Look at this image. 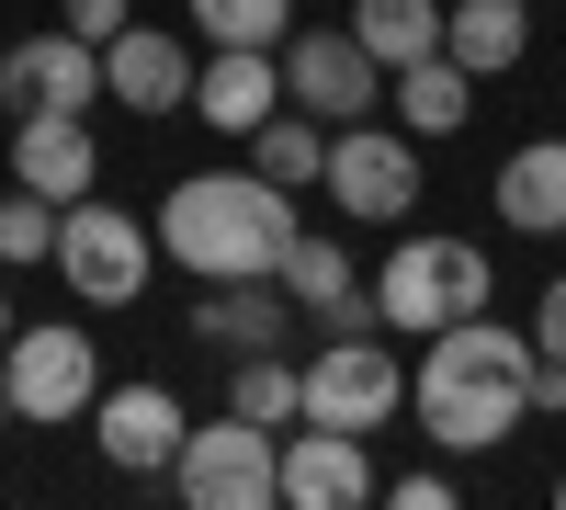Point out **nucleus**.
Segmentation results:
<instances>
[{"instance_id": "1", "label": "nucleus", "mask_w": 566, "mask_h": 510, "mask_svg": "<svg viewBox=\"0 0 566 510\" xmlns=\"http://www.w3.org/2000/svg\"><path fill=\"white\" fill-rule=\"evenodd\" d=\"M408 420L442 454H488L533 420V330H499V318H453V330L419 341L408 363Z\"/></svg>"}, {"instance_id": "2", "label": "nucleus", "mask_w": 566, "mask_h": 510, "mask_svg": "<svg viewBox=\"0 0 566 510\" xmlns=\"http://www.w3.org/2000/svg\"><path fill=\"white\" fill-rule=\"evenodd\" d=\"M159 261H181L193 284H239V272H283L295 250V194L261 170H193L159 194Z\"/></svg>"}, {"instance_id": "3", "label": "nucleus", "mask_w": 566, "mask_h": 510, "mask_svg": "<svg viewBox=\"0 0 566 510\" xmlns=\"http://www.w3.org/2000/svg\"><path fill=\"white\" fill-rule=\"evenodd\" d=\"M488 295H499L488 250H476V239H431V227L397 239L386 272H374V306H386L397 341H431V330H453V318H488Z\"/></svg>"}, {"instance_id": "4", "label": "nucleus", "mask_w": 566, "mask_h": 510, "mask_svg": "<svg viewBox=\"0 0 566 510\" xmlns=\"http://www.w3.org/2000/svg\"><path fill=\"white\" fill-rule=\"evenodd\" d=\"M419 181H431V159H419L408 125H386V114L328 125V170H317V194L340 205L352 227H408V216H419Z\"/></svg>"}, {"instance_id": "5", "label": "nucleus", "mask_w": 566, "mask_h": 510, "mask_svg": "<svg viewBox=\"0 0 566 510\" xmlns=\"http://www.w3.org/2000/svg\"><path fill=\"white\" fill-rule=\"evenodd\" d=\"M159 488L193 499V510H283V431L239 420V408H227V420H193Z\"/></svg>"}, {"instance_id": "6", "label": "nucleus", "mask_w": 566, "mask_h": 510, "mask_svg": "<svg viewBox=\"0 0 566 510\" xmlns=\"http://www.w3.org/2000/svg\"><path fill=\"white\" fill-rule=\"evenodd\" d=\"M148 272H159V227H148V216H125L114 194L57 205V284H69L80 306H136V295H148Z\"/></svg>"}, {"instance_id": "7", "label": "nucleus", "mask_w": 566, "mask_h": 510, "mask_svg": "<svg viewBox=\"0 0 566 510\" xmlns=\"http://www.w3.org/2000/svg\"><path fill=\"white\" fill-rule=\"evenodd\" d=\"M0 375H12V408H23L34 431H57V420H91V397H103V352H91L80 318H34V330H12Z\"/></svg>"}, {"instance_id": "8", "label": "nucleus", "mask_w": 566, "mask_h": 510, "mask_svg": "<svg viewBox=\"0 0 566 510\" xmlns=\"http://www.w3.org/2000/svg\"><path fill=\"white\" fill-rule=\"evenodd\" d=\"M306 420H328V431H386V420H408V363L374 341V330H352V341H317L306 352Z\"/></svg>"}, {"instance_id": "9", "label": "nucleus", "mask_w": 566, "mask_h": 510, "mask_svg": "<svg viewBox=\"0 0 566 510\" xmlns=\"http://www.w3.org/2000/svg\"><path fill=\"white\" fill-rule=\"evenodd\" d=\"M283 103H306L317 125H352V114L386 103V69H374V45L352 23H317V34L283 45Z\"/></svg>"}, {"instance_id": "10", "label": "nucleus", "mask_w": 566, "mask_h": 510, "mask_svg": "<svg viewBox=\"0 0 566 510\" xmlns=\"http://www.w3.org/2000/svg\"><path fill=\"white\" fill-rule=\"evenodd\" d=\"M181 431H193V408H181L159 375H136V386H103V397H91V443H103V466H114V477H170Z\"/></svg>"}, {"instance_id": "11", "label": "nucleus", "mask_w": 566, "mask_h": 510, "mask_svg": "<svg viewBox=\"0 0 566 510\" xmlns=\"http://www.w3.org/2000/svg\"><path fill=\"white\" fill-rule=\"evenodd\" d=\"M103 103V45L91 34H23L12 58H0V114H91Z\"/></svg>"}, {"instance_id": "12", "label": "nucleus", "mask_w": 566, "mask_h": 510, "mask_svg": "<svg viewBox=\"0 0 566 510\" xmlns=\"http://www.w3.org/2000/svg\"><path fill=\"white\" fill-rule=\"evenodd\" d=\"M363 499H386L363 431H328V420L283 431V510H363Z\"/></svg>"}, {"instance_id": "13", "label": "nucleus", "mask_w": 566, "mask_h": 510, "mask_svg": "<svg viewBox=\"0 0 566 510\" xmlns=\"http://www.w3.org/2000/svg\"><path fill=\"white\" fill-rule=\"evenodd\" d=\"M193 34H159V23H125L103 45V91H114V114H193Z\"/></svg>"}, {"instance_id": "14", "label": "nucleus", "mask_w": 566, "mask_h": 510, "mask_svg": "<svg viewBox=\"0 0 566 510\" xmlns=\"http://www.w3.org/2000/svg\"><path fill=\"white\" fill-rule=\"evenodd\" d=\"M12 181L45 205L103 194V148H91V114H12Z\"/></svg>"}, {"instance_id": "15", "label": "nucleus", "mask_w": 566, "mask_h": 510, "mask_svg": "<svg viewBox=\"0 0 566 510\" xmlns=\"http://www.w3.org/2000/svg\"><path fill=\"white\" fill-rule=\"evenodd\" d=\"M193 341H216L227 363H239V352H283V341H295V295H283V272L193 284Z\"/></svg>"}, {"instance_id": "16", "label": "nucleus", "mask_w": 566, "mask_h": 510, "mask_svg": "<svg viewBox=\"0 0 566 510\" xmlns=\"http://www.w3.org/2000/svg\"><path fill=\"white\" fill-rule=\"evenodd\" d=\"M193 114H205L216 136H250L261 114H283V45H205Z\"/></svg>"}, {"instance_id": "17", "label": "nucleus", "mask_w": 566, "mask_h": 510, "mask_svg": "<svg viewBox=\"0 0 566 510\" xmlns=\"http://www.w3.org/2000/svg\"><path fill=\"white\" fill-rule=\"evenodd\" d=\"M442 58L476 80H510L533 58V0H442Z\"/></svg>"}, {"instance_id": "18", "label": "nucleus", "mask_w": 566, "mask_h": 510, "mask_svg": "<svg viewBox=\"0 0 566 510\" xmlns=\"http://www.w3.org/2000/svg\"><path fill=\"white\" fill-rule=\"evenodd\" d=\"M499 227H522V239H566V136H533V148L499 159Z\"/></svg>"}, {"instance_id": "19", "label": "nucleus", "mask_w": 566, "mask_h": 510, "mask_svg": "<svg viewBox=\"0 0 566 510\" xmlns=\"http://www.w3.org/2000/svg\"><path fill=\"white\" fill-rule=\"evenodd\" d=\"M386 103H397V125L431 148V136H453L464 114H476V69H453V58H419V69H397L386 80Z\"/></svg>"}, {"instance_id": "20", "label": "nucleus", "mask_w": 566, "mask_h": 510, "mask_svg": "<svg viewBox=\"0 0 566 510\" xmlns=\"http://www.w3.org/2000/svg\"><path fill=\"white\" fill-rule=\"evenodd\" d=\"M239 148H250V170H261V181H283V194H306V181L328 170V125H317L306 103H283V114H261V125L239 136Z\"/></svg>"}, {"instance_id": "21", "label": "nucleus", "mask_w": 566, "mask_h": 510, "mask_svg": "<svg viewBox=\"0 0 566 510\" xmlns=\"http://www.w3.org/2000/svg\"><path fill=\"white\" fill-rule=\"evenodd\" d=\"M352 34L374 45V69H419V58H442V0H352Z\"/></svg>"}, {"instance_id": "22", "label": "nucleus", "mask_w": 566, "mask_h": 510, "mask_svg": "<svg viewBox=\"0 0 566 510\" xmlns=\"http://www.w3.org/2000/svg\"><path fill=\"white\" fill-rule=\"evenodd\" d=\"M227 408H239V420H261V431H295V420H306V363H295V352H239Z\"/></svg>"}, {"instance_id": "23", "label": "nucleus", "mask_w": 566, "mask_h": 510, "mask_svg": "<svg viewBox=\"0 0 566 510\" xmlns=\"http://www.w3.org/2000/svg\"><path fill=\"white\" fill-rule=\"evenodd\" d=\"M193 34L205 45H283L295 34V0H193Z\"/></svg>"}, {"instance_id": "24", "label": "nucleus", "mask_w": 566, "mask_h": 510, "mask_svg": "<svg viewBox=\"0 0 566 510\" xmlns=\"http://www.w3.org/2000/svg\"><path fill=\"white\" fill-rule=\"evenodd\" d=\"M0 261H57V205L23 194V181L0 194Z\"/></svg>"}, {"instance_id": "25", "label": "nucleus", "mask_w": 566, "mask_h": 510, "mask_svg": "<svg viewBox=\"0 0 566 510\" xmlns=\"http://www.w3.org/2000/svg\"><path fill=\"white\" fill-rule=\"evenodd\" d=\"M57 23H69V34H91V45H114V34L136 23V0H57Z\"/></svg>"}, {"instance_id": "26", "label": "nucleus", "mask_w": 566, "mask_h": 510, "mask_svg": "<svg viewBox=\"0 0 566 510\" xmlns=\"http://www.w3.org/2000/svg\"><path fill=\"white\" fill-rule=\"evenodd\" d=\"M386 499L397 510H453V477L442 466H408V477H386Z\"/></svg>"}, {"instance_id": "27", "label": "nucleus", "mask_w": 566, "mask_h": 510, "mask_svg": "<svg viewBox=\"0 0 566 510\" xmlns=\"http://www.w3.org/2000/svg\"><path fill=\"white\" fill-rule=\"evenodd\" d=\"M533 352H566V272L533 295Z\"/></svg>"}, {"instance_id": "28", "label": "nucleus", "mask_w": 566, "mask_h": 510, "mask_svg": "<svg viewBox=\"0 0 566 510\" xmlns=\"http://www.w3.org/2000/svg\"><path fill=\"white\" fill-rule=\"evenodd\" d=\"M0 352H12V295H0Z\"/></svg>"}, {"instance_id": "29", "label": "nucleus", "mask_w": 566, "mask_h": 510, "mask_svg": "<svg viewBox=\"0 0 566 510\" xmlns=\"http://www.w3.org/2000/svg\"><path fill=\"white\" fill-rule=\"evenodd\" d=\"M555 499H566V477H555Z\"/></svg>"}]
</instances>
